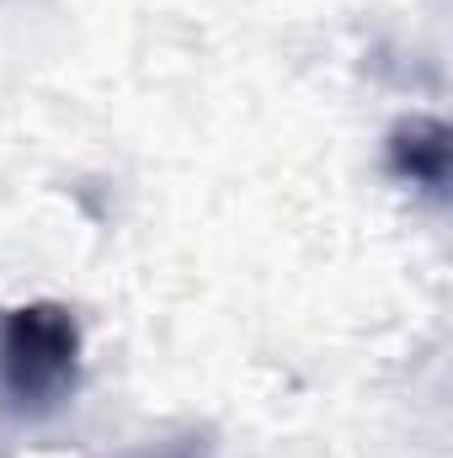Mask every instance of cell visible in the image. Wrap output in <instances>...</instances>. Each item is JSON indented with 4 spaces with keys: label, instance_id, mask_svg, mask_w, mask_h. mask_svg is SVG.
Segmentation results:
<instances>
[{
    "label": "cell",
    "instance_id": "obj_1",
    "mask_svg": "<svg viewBox=\"0 0 453 458\" xmlns=\"http://www.w3.org/2000/svg\"><path fill=\"white\" fill-rule=\"evenodd\" d=\"M81 326L64 304H21L0 320V389L21 411H48L75 389Z\"/></svg>",
    "mask_w": 453,
    "mask_h": 458
},
{
    "label": "cell",
    "instance_id": "obj_2",
    "mask_svg": "<svg viewBox=\"0 0 453 458\" xmlns=\"http://www.w3.org/2000/svg\"><path fill=\"white\" fill-rule=\"evenodd\" d=\"M395 171L438 192L449 182V128L443 123H411V128H400L395 133Z\"/></svg>",
    "mask_w": 453,
    "mask_h": 458
}]
</instances>
